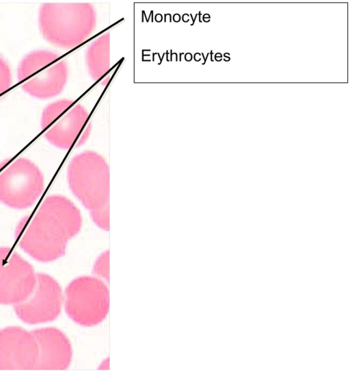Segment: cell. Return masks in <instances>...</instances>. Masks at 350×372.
Segmentation results:
<instances>
[{
	"instance_id": "cell-6",
	"label": "cell",
	"mask_w": 350,
	"mask_h": 372,
	"mask_svg": "<svg viewBox=\"0 0 350 372\" xmlns=\"http://www.w3.org/2000/svg\"><path fill=\"white\" fill-rule=\"evenodd\" d=\"M44 190V178L31 160L18 158L0 168V201L23 210L33 206Z\"/></svg>"
},
{
	"instance_id": "cell-9",
	"label": "cell",
	"mask_w": 350,
	"mask_h": 372,
	"mask_svg": "<svg viewBox=\"0 0 350 372\" xmlns=\"http://www.w3.org/2000/svg\"><path fill=\"white\" fill-rule=\"evenodd\" d=\"M36 273L33 266L9 247H0V304L18 303L33 290Z\"/></svg>"
},
{
	"instance_id": "cell-3",
	"label": "cell",
	"mask_w": 350,
	"mask_h": 372,
	"mask_svg": "<svg viewBox=\"0 0 350 372\" xmlns=\"http://www.w3.org/2000/svg\"><path fill=\"white\" fill-rule=\"evenodd\" d=\"M38 25L46 40L70 50L90 38L96 25V12L90 3H44L39 8Z\"/></svg>"
},
{
	"instance_id": "cell-10",
	"label": "cell",
	"mask_w": 350,
	"mask_h": 372,
	"mask_svg": "<svg viewBox=\"0 0 350 372\" xmlns=\"http://www.w3.org/2000/svg\"><path fill=\"white\" fill-rule=\"evenodd\" d=\"M38 355L31 331L18 326L0 330V370H36Z\"/></svg>"
},
{
	"instance_id": "cell-7",
	"label": "cell",
	"mask_w": 350,
	"mask_h": 372,
	"mask_svg": "<svg viewBox=\"0 0 350 372\" xmlns=\"http://www.w3.org/2000/svg\"><path fill=\"white\" fill-rule=\"evenodd\" d=\"M109 306L108 288L101 280L82 276L66 289L65 309L69 317L83 326H93L106 317Z\"/></svg>"
},
{
	"instance_id": "cell-5",
	"label": "cell",
	"mask_w": 350,
	"mask_h": 372,
	"mask_svg": "<svg viewBox=\"0 0 350 372\" xmlns=\"http://www.w3.org/2000/svg\"><path fill=\"white\" fill-rule=\"evenodd\" d=\"M86 108L74 100H57L44 108L40 119L41 130L53 145L68 149L81 146L89 138L91 125L88 124Z\"/></svg>"
},
{
	"instance_id": "cell-13",
	"label": "cell",
	"mask_w": 350,
	"mask_h": 372,
	"mask_svg": "<svg viewBox=\"0 0 350 372\" xmlns=\"http://www.w3.org/2000/svg\"><path fill=\"white\" fill-rule=\"evenodd\" d=\"M12 84V73L8 63L0 56V95L6 92Z\"/></svg>"
},
{
	"instance_id": "cell-12",
	"label": "cell",
	"mask_w": 350,
	"mask_h": 372,
	"mask_svg": "<svg viewBox=\"0 0 350 372\" xmlns=\"http://www.w3.org/2000/svg\"><path fill=\"white\" fill-rule=\"evenodd\" d=\"M85 64L89 75L97 81L109 72L110 34L105 32L98 36L87 49Z\"/></svg>"
},
{
	"instance_id": "cell-4",
	"label": "cell",
	"mask_w": 350,
	"mask_h": 372,
	"mask_svg": "<svg viewBox=\"0 0 350 372\" xmlns=\"http://www.w3.org/2000/svg\"><path fill=\"white\" fill-rule=\"evenodd\" d=\"M66 62L48 50H37L26 55L17 69L21 88L38 99H46L59 95L68 79Z\"/></svg>"
},
{
	"instance_id": "cell-2",
	"label": "cell",
	"mask_w": 350,
	"mask_h": 372,
	"mask_svg": "<svg viewBox=\"0 0 350 372\" xmlns=\"http://www.w3.org/2000/svg\"><path fill=\"white\" fill-rule=\"evenodd\" d=\"M73 195L89 210L93 221L104 230L109 229V169L105 159L93 151L75 156L67 169Z\"/></svg>"
},
{
	"instance_id": "cell-11",
	"label": "cell",
	"mask_w": 350,
	"mask_h": 372,
	"mask_svg": "<svg viewBox=\"0 0 350 372\" xmlns=\"http://www.w3.org/2000/svg\"><path fill=\"white\" fill-rule=\"evenodd\" d=\"M38 349L36 370H64L72 360V349L66 335L53 327L31 331Z\"/></svg>"
},
{
	"instance_id": "cell-14",
	"label": "cell",
	"mask_w": 350,
	"mask_h": 372,
	"mask_svg": "<svg viewBox=\"0 0 350 372\" xmlns=\"http://www.w3.org/2000/svg\"><path fill=\"white\" fill-rule=\"evenodd\" d=\"M109 251H105L96 261L94 271L95 274L105 278L109 279Z\"/></svg>"
},
{
	"instance_id": "cell-8",
	"label": "cell",
	"mask_w": 350,
	"mask_h": 372,
	"mask_svg": "<svg viewBox=\"0 0 350 372\" xmlns=\"http://www.w3.org/2000/svg\"><path fill=\"white\" fill-rule=\"evenodd\" d=\"M62 291L59 283L46 273H36L35 287L29 297L14 305L24 323L39 324L54 321L61 312Z\"/></svg>"
},
{
	"instance_id": "cell-1",
	"label": "cell",
	"mask_w": 350,
	"mask_h": 372,
	"mask_svg": "<svg viewBox=\"0 0 350 372\" xmlns=\"http://www.w3.org/2000/svg\"><path fill=\"white\" fill-rule=\"evenodd\" d=\"M80 210L65 196L46 197L32 214L17 224L18 246L33 259L49 262L62 257L68 242L81 230Z\"/></svg>"
}]
</instances>
